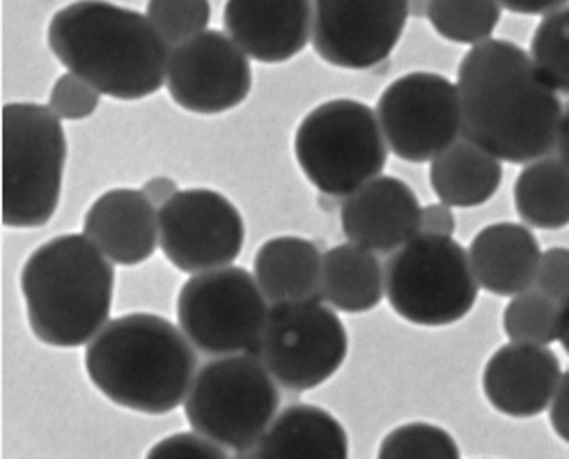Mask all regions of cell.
Instances as JSON below:
<instances>
[{
    "label": "cell",
    "instance_id": "obj_1",
    "mask_svg": "<svg viewBox=\"0 0 569 459\" xmlns=\"http://www.w3.org/2000/svg\"><path fill=\"white\" fill-rule=\"evenodd\" d=\"M461 136L506 163L526 166L556 150L562 120L558 92L530 53L508 40H485L457 69Z\"/></svg>",
    "mask_w": 569,
    "mask_h": 459
},
{
    "label": "cell",
    "instance_id": "obj_2",
    "mask_svg": "<svg viewBox=\"0 0 569 459\" xmlns=\"http://www.w3.org/2000/svg\"><path fill=\"white\" fill-rule=\"evenodd\" d=\"M47 40L69 72L106 97L138 101L166 86L170 44L148 14L109 0H74L51 17Z\"/></svg>",
    "mask_w": 569,
    "mask_h": 459
},
{
    "label": "cell",
    "instance_id": "obj_3",
    "mask_svg": "<svg viewBox=\"0 0 569 459\" xmlns=\"http://www.w3.org/2000/svg\"><path fill=\"white\" fill-rule=\"evenodd\" d=\"M182 329L152 312L109 320L86 347V372L113 405L163 416L184 405L198 355Z\"/></svg>",
    "mask_w": 569,
    "mask_h": 459
},
{
    "label": "cell",
    "instance_id": "obj_4",
    "mask_svg": "<svg viewBox=\"0 0 569 459\" xmlns=\"http://www.w3.org/2000/svg\"><path fill=\"white\" fill-rule=\"evenodd\" d=\"M19 286L34 338L74 349L109 325L116 269L86 235H60L30 253Z\"/></svg>",
    "mask_w": 569,
    "mask_h": 459
},
{
    "label": "cell",
    "instance_id": "obj_5",
    "mask_svg": "<svg viewBox=\"0 0 569 459\" xmlns=\"http://www.w3.org/2000/svg\"><path fill=\"white\" fill-rule=\"evenodd\" d=\"M377 111L356 99H331L297 127L295 157L306 180L329 198H347L379 178L388 161Z\"/></svg>",
    "mask_w": 569,
    "mask_h": 459
},
{
    "label": "cell",
    "instance_id": "obj_6",
    "mask_svg": "<svg viewBox=\"0 0 569 459\" xmlns=\"http://www.w3.org/2000/svg\"><path fill=\"white\" fill-rule=\"evenodd\" d=\"M67 136L60 118L40 103L3 106V226H47L60 204Z\"/></svg>",
    "mask_w": 569,
    "mask_h": 459
},
{
    "label": "cell",
    "instance_id": "obj_7",
    "mask_svg": "<svg viewBox=\"0 0 569 459\" xmlns=\"http://www.w3.org/2000/svg\"><path fill=\"white\" fill-rule=\"evenodd\" d=\"M278 381L253 351L213 357L189 388V426L246 457L271 426L280 407Z\"/></svg>",
    "mask_w": 569,
    "mask_h": 459
},
{
    "label": "cell",
    "instance_id": "obj_8",
    "mask_svg": "<svg viewBox=\"0 0 569 459\" xmlns=\"http://www.w3.org/2000/svg\"><path fill=\"white\" fill-rule=\"evenodd\" d=\"M386 299L416 327H450L473 310L480 282L469 251L452 237L416 235L383 265Z\"/></svg>",
    "mask_w": 569,
    "mask_h": 459
},
{
    "label": "cell",
    "instance_id": "obj_9",
    "mask_svg": "<svg viewBox=\"0 0 569 459\" xmlns=\"http://www.w3.org/2000/svg\"><path fill=\"white\" fill-rule=\"evenodd\" d=\"M269 317V301L253 273L221 267L191 273L177 297V322L207 357L253 351Z\"/></svg>",
    "mask_w": 569,
    "mask_h": 459
},
{
    "label": "cell",
    "instance_id": "obj_10",
    "mask_svg": "<svg viewBox=\"0 0 569 459\" xmlns=\"http://www.w3.org/2000/svg\"><path fill=\"white\" fill-rule=\"evenodd\" d=\"M349 351L347 329L336 308L319 297L271 303L256 355L288 391H312L327 383Z\"/></svg>",
    "mask_w": 569,
    "mask_h": 459
},
{
    "label": "cell",
    "instance_id": "obj_11",
    "mask_svg": "<svg viewBox=\"0 0 569 459\" xmlns=\"http://www.w3.org/2000/svg\"><path fill=\"white\" fill-rule=\"evenodd\" d=\"M377 118L398 159L432 161L461 138L457 83L437 72H409L381 92Z\"/></svg>",
    "mask_w": 569,
    "mask_h": 459
},
{
    "label": "cell",
    "instance_id": "obj_12",
    "mask_svg": "<svg viewBox=\"0 0 569 459\" xmlns=\"http://www.w3.org/2000/svg\"><path fill=\"white\" fill-rule=\"evenodd\" d=\"M243 239L241 211L213 189L177 191L159 209V249L184 273L230 267Z\"/></svg>",
    "mask_w": 569,
    "mask_h": 459
},
{
    "label": "cell",
    "instance_id": "obj_13",
    "mask_svg": "<svg viewBox=\"0 0 569 459\" xmlns=\"http://www.w3.org/2000/svg\"><path fill=\"white\" fill-rule=\"evenodd\" d=\"M166 88L180 109L196 116L228 113L253 88L251 58L221 30H202L172 47Z\"/></svg>",
    "mask_w": 569,
    "mask_h": 459
},
{
    "label": "cell",
    "instance_id": "obj_14",
    "mask_svg": "<svg viewBox=\"0 0 569 459\" xmlns=\"http://www.w3.org/2000/svg\"><path fill=\"white\" fill-rule=\"evenodd\" d=\"M411 0H315L312 49L340 69H372L402 40Z\"/></svg>",
    "mask_w": 569,
    "mask_h": 459
},
{
    "label": "cell",
    "instance_id": "obj_15",
    "mask_svg": "<svg viewBox=\"0 0 569 459\" xmlns=\"http://www.w3.org/2000/svg\"><path fill=\"white\" fill-rule=\"evenodd\" d=\"M562 368L545 345L508 342L498 347L482 372L487 402L510 418H536L551 407Z\"/></svg>",
    "mask_w": 569,
    "mask_h": 459
},
{
    "label": "cell",
    "instance_id": "obj_16",
    "mask_svg": "<svg viewBox=\"0 0 569 459\" xmlns=\"http://www.w3.org/2000/svg\"><path fill=\"white\" fill-rule=\"evenodd\" d=\"M312 0H226L223 28L243 53L278 64L312 40Z\"/></svg>",
    "mask_w": 569,
    "mask_h": 459
},
{
    "label": "cell",
    "instance_id": "obj_17",
    "mask_svg": "<svg viewBox=\"0 0 569 459\" xmlns=\"http://www.w3.org/2000/svg\"><path fill=\"white\" fill-rule=\"evenodd\" d=\"M420 202L413 189L398 178H379L345 198L342 232L349 241L390 256L420 235Z\"/></svg>",
    "mask_w": 569,
    "mask_h": 459
},
{
    "label": "cell",
    "instance_id": "obj_18",
    "mask_svg": "<svg viewBox=\"0 0 569 459\" xmlns=\"http://www.w3.org/2000/svg\"><path fill=\"white\" fill-rule=\"evenodd\" d=\"M83 235L118 267L148 262L159 246V211L142 189H111L88 209Z\"/></svg>",
    "mask_w": 569,
    "mask_h": 459
},
{
    "label": "cell",
    "instance_id": "obj_19",
    "mask_svg": "<svg viewBox=\"0 0 569 459\" xmlns=\"http://www.w3.org/2000/svg\"><path fill=\"white\" fill-rule=\"evenodd\" d=\"M480 288L493 297H515L536 286L542 249L526 223L485 226L469 246Z\"/></svg>",
    "mask_w": 569,
    "mask_h": 459
},
{
    "label": "cell",
    "instance_id": "obj_20",
    "mask_svg": "<svg viewBox=\"0 0 569 459\" xmlns=\"http://www.w3.org/2000/svg\"><path fill=\"white\" fill-rule=\"evenodd\" d=\"M347 432L322 407L295 405L276 413L267 432L246 457L256 459H345Z\"/></svg>",
    "mask_w": 569,
    "mask_h": 459
},
{
    "label": "cell",
    "instance_id": "obj_21",
    "mask_svg": "<svg viewBox=\"0 0 569 459\" xmlns=\"http://www.w3.org/2000/svg\"><path fill=\"white\" fill-rule=\"evenodd\" d=\"M430 184L450 207H480L503 184V161L461 136L430 161Z\"/></svg>",
    "mask_w": 569,
    "mask_h": 459
},
{
    "label": "cell",
    "instance_id": "obj_22",
    "mask_svg": "<svg viewBox=\"0 0 569 459\" xmlns=\"http://www.w3.org/2000/svg\"><path fill=\"white\" fill-rule=\"evenodd\" d=\"M322 253L310 239L284 235L260 246L253 276L269 303H288L319 297Z\"/></svg>",
    "mask_w": 569,
    "mask_h": 459
},
{
    "label": "cell",
    "instance_id": "obj_23",
    "mask_svg": "<svg viewBox=\"0 0 569 459\" xmlns=\"http://www.w3.org/2000/svg\"><path fill=\"white\" fill-rule=\"evenodd\" d=\"M386 297L383 265L377 253L359 243H340L322 258L319 299L331 308L359 315L377 308Z\"/></svg>",
    "mask_w": 569,
    "mask_h": 459
},
{
    "label": "cell",
    "instance_id": "obj_24",
    "mask_svg": "<svg viewBox=\"0 0 569 459\" xmlns=\"http://www.w3.org/2000/svg\"><path fill=\"white\" fill-rule=\"evenodd\" d=\"M515 209L530 228L569 226V168L551 157L526 163L515 182Z\"/></svg>",
    "mask_w": 569,
    "mask_h": 459
},
{
    "label": "cell",
    "instance_id": "obj_25",
    "mask_svg": "<svg viewBox=\"0 0 569 459\" xmlns=\"http://www.w3.org/2000/svg\"><path fill=\"white\" fill-rule=\"evenodd\" d=\"M501 12V0H427L425 6L439 38L469 47L491 40Z\"/></svg>",
    "mask_w": 569,
    "mask_h": 459
},
{
    "label": "cell",
    "instance_id": "obj_26",
    "mask_svg": "<svg viewBox=\"0 0 569 459\" xmlns=\"http://www.w3.org/2000/svg\"><path fill=\"white\" fill-rule=\"evenodd\" d=\"M558 317L560 303L547 292L526 290L510 299L503 310V331L515 342L545 345L558 340Z\"/></svg>",
    "mask_w": 569,
    "mask_h": 459
},
{
    "label": "cell",
    "instance_id": "obj_27",
    "mask_svg": "<svg viewBox=\"0 0 569 459\" xmlns=\"http://www.w3.org/2000/svg\"><path fill=\"white\" fill-rule=\"evenodd\" d=\"M530 58L558 94H569V6L542 17L532 32Z\"/></svg>",
    "mask_w": 569,
    "mask_h": 459
},
{
    "label": "cell",
    "instance_id": "obj_28",
    "mask_svg": "<svg viewBox=\"0 0 569 459\" xmlns=\"http://www.w3.org/2000/svg\"><path fill=\"white\" fill-rule=\"evenodd\" d=\"M381 459H457L459 446L432 422H407L388 432L379 446Z\"/></svg>",
    "mask_w": 569,
    "mask_h": 459
},
{
    "label": "cell",
    "instance_id": "obj_29",
    "mask_svg": "<svg viewBox=\"0 0 569 459\" xmlns=\"http://www.w3.org/2000/svg\"><path fill=\"white\" fill-rule=\"evenodd\" d=\"M148 19L161 38L177 47L207 30L211 19L209 0H148Z\"/></svg>",
    "mask_w": 569,
    "mask_h": 459
},
{
    "label": "cell",
    "instance_id": "obj_30",
    "mask_svg": "<svg viewBox=\"0 0 569 459\" xmlns=\"http://www.w3.org/2000/svg\"><path fill=\"white\" fill-rule=\"evenodd\" d=\"M99 101H101V92L92 83H88L74 72H67L58 77V81L53 83V90L49 97V109L60 120L79 122L94 116V111L99 109Z\"/></svg>",
    "mask_w": 569,
    "mask_h": 459
},
{
    "label": "cell",
    "instance_id": "obj_31",
    "mask_svg": "<svg viewBox=\"0 0 569 459\" xmlns=\"http://www.w3.org/2000/svg\"><path fill=\"white\" fill-rule=\"evenodd\" d=\"M150 459H223L228 457L226 448L217 441L200 432H187V435H172L148 452Z\"/></svg>",
    "mask_w": 569,
    "mask_h": 459
},
{
    "label": "cell",
    "instance_id": "obj_32",
    "mask_svg": "<svg viewBox=\"0 0 569 459\" xmlns=\"http://www.w3.org/2000/svg\"><path fill=\"white\" fill-rule=\"evenodd\" d=\"M536 288L547 292L558 303L569 301V249L553 246V249H547L542 253Z\"/></svg>",
    "mask_w": 569,
    "mask_h": 459
},
{
    "label": "cell",
    "instance_id": "obj_33",
    "mask_svg": "<svg viewBox=\"0 0 569 459\" xmlns=\"http://www.w3.org/2000/svg\"><path fill=\"white\" fill-rule=\"evenodd\" d=\"M457 228L455 211L446 202L427 204L420 211V232L425 235H439V237H452Z\"/></svg>",
    "mask_w": 569,
    "mask_h": 459
},
{
    "label": "cell",
    "instance_id": "obj_34",
    "mask_svg": "<svg viewBox=\"0 0 569 459\" xmlns=\"http://www.w3.org/2000/svg\"><path fill=\"white\" fill-rule=\"evenodd\" d=\"M549 420L553 432L569 443V370L562 372L560 383L556 388V396L549 407Z\"/></svg>",
    "mask_w": 569,
    "mask_h": 459
},
{
    "label": "cell",
    "instance_id": "obj_35",
    "mask_svg": "<svg viewBox=\"0 0 569 459\" xmlns=\"http://www.w3.org/2000/svg\"><path fill=\"white\" fill-rule=\"evenodd\" d=\"M501 6H503V10H510L515 14L545 17L553 10L569 6V0H501Z\"/></svg>",
    "mask_w": 569,
    "mask_h": 459
},
{
    "label": "cell",
    "instance_id": "obj_36",
    "mask_svg": "<svg viewBox=\"0 0 569 459\" xmlns=\"http://www.w3.org/2000/svg\"><path fill=\"white\" fill-rule=\"evenodd\" d=\"M177 191H180V189H177V182L166 178V174H157V178H152V180L142 184V193H146L159 207H163Z\"/></svg>",
    "mask_w": 569,
    "mask_h": 459
},
{
    "label": "cell",
    "instance_id": "obj_37",
    "mask_svg": "<svg viewBox=\"0 0 569 459\" xmlns=\"http://www.w3.org/2000/svg\"><path fill=\"white\" fill-rule=\"evenodd\" d=\"M556 150L560 161L569 168V106L562 111L560 129H558V140H556Z\"/></svg>",
    "mask_w": 569,
    "mask_h": 459
},
{
    "label": "cell",
    "instance_id": "obj_38",
    "mask_svg": "<svg viewBox=\"0 0 569 459\" xmlns=\"http://www.w3.org/2000/svg\"><path fill=\"white\" fill-rule=\"evenodd\" d=\"M558 342L567 351L569 357V301L560 303V317H558Z\"/></svg>",
    "mask_w": 569,
    "mask_h": 459
}]
</instances>
